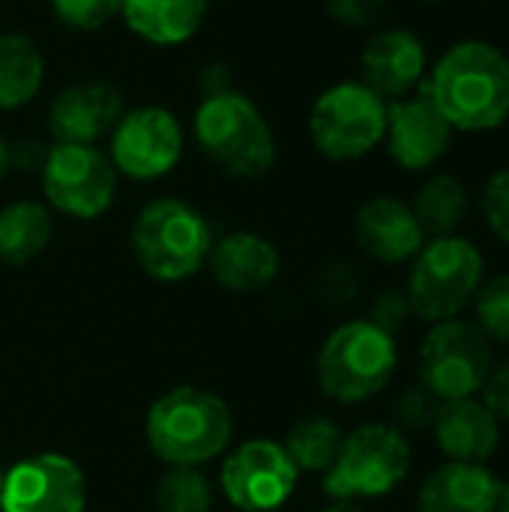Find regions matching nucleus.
<instances>
[{
  "label": "nucleus",
  "instance_id": "8",
  "mask_svg": "<svg viewBox=\"0 0 509 512\" xmlns=\"http://www.w3.org/2000/svg\"><path fill=\"white\" fill-rule=\"evenodd\" d=\"M387 132V102L363 81L327 87L309 111V138L333 162L369 156Z\"/></svg>",
  "mask_w": 509,
  "mask_h": 512
},
{
  "label": "nucleus",
  "instance_id": "9",
  "mask_svg": "<svg viewBox=\"0 0 509 512\" xmlns=\"http://www.w3.org/2000/svg\"><path fill=\"white\" fill-rule=\"evenodd\" d=\"M417 366L420 384H426L441 402L468 399L483 393L495 369V351L483 330L459 315L429 327Z\"/></svg>",
  "mask_w": 509,
  "mask_h": 512
},
{
  "label": "nucleus",
  "instance_id": "5",
  "mask_svg": "<svg viewBox=\"0 0 509 512\" xmlns=\"http://www.w3.org/2000/svg\"><path fill=\"white\" fill-rule=\"evenodd\" d=\"M213 249L210 222L183 198H156L141 207L132 225V252L138 267L159 282L195 276Z\"/></svg>",
  "mask_w": 509,
  "mask_h": 512
},
{
  "label": "nucleus",
  "instance_id": "10",
  "mask_svg": "<svg viewBox=\"0 0 509 512\" xmlns=\"http://www.w3.org/2000/svg\"><path fill=\"white\" fill-rule=\"evenodd\" d=\"M42 195L69 219H99L117 195V171L96 144H51L39 168Z\"/></svg>",
  "mask_w": 509,
  "mask_h": 512
},
{
  "label": "nucleus",
  "instance_id": "24",
  "mask_svg": "<svg viewBox=\"0 0 509 512\" xmlns=\"http://www.w3.org/2000/svg\"><path fill=\"white\" fill-rule=\"evenodd\" d=\"M411 210L426 237H450L459 234V228L465 225L471 213V198L459 177L435 174L417 189Z\"/></svg>",
  "mask_w": 509,
  "mask_h": 512
},
{
  "label": "nucleus",
  "instance_id": "7",
  "mask_svg": "<svg viewBox=\"0 0 509 512\" xmlns=\"http://www.w3.org/2000/svg\"><path fill=\"white\" fill-rule=\"evenodd\" d=\"M411 441L393 423H366L345 435L342 450L324 474L333 501H375L396 492L411 474Z\"/></svg>",
  "mask_w": 509,
  "mask_h": 512
},
{
  "label": "nucleus",
  "instance_id": "32",
  "mask_svg": "<svg viewBox=\"0 0 509 512\" xmlns=\"http://www.w3.org/2000/svg\"><path fill=\"white\" fill-rule=\"evenodd\" d=\"M327 9L336 21L348 27H369L384 18L387 3L384 0H327Z\"/></svg>",
  "mask_w": 509,
  "mask_h": 512
},
{
  "label": "nucleus",
  "instance_id": "14",
  "mask_svg": "<svg viewBox=\"0 0 509 512\" xmlns=\"http://www.w3.org/2000/svg\"><path fill=\"white\" fill-rule=\"evenodd\" d=\"M453 135H456V129L438 111L426 84H420L411 96L387 102L384 141L399 168L429 171L432 165H438L447 156Z\"/></svg>",
  "mask_w": 509,
  "mask_h": 512
},
{
  "label": "nucleus",
  "instance_id": "23",
  "mask_svg": "<svg viewBox=\"0 0 509 512\" xmlns=\"http://www.w3.org/2000/svg\"><path fill=\"white\" fill-rule=\"evenodd\" d=\"M51 210L39 201H12L0 207V264L21 267L51 243Z\"/></svg>",
  "mask_w": 509,
  "mask_h": 512
},
{
  "label": "nucleus",
  "instance_id": "15",
  "mask_svg": "<svg viewBox=\"0 0 509 512\" xmlns=\"http://www.w3.org/2000/svg\"><path fill=\"white\" fill-rule=\"evenodd\" d=\"M123 93L108 81L63 87L48 108V132L57 144H96L123 117Z\"/></svg>",
  "mask_w": 509,
  "mask_h": 512
},
{
  "label": "nucleus",
  "instance_id": "37",
  "mask_svg": "<svg viewBox=\"0 0 509 512\" xmlns=\"http://www.w3.org/2000/svg\"><path fill=\"white\" fill-rule=\"evenodd\" d=\"M3 477H6V471L0 468V495H3Z\"/></svg>",
  "mask_w": 509,
  "mask_h": 512
},
{
  "label": "nucleus",
  "instance_id": "25",
  "mask_svg": "<svg viewBox=\"0 0 509 512\" xmlns=\"http://www.w3.org/2000/svg\"><path fill=\"white\" fill-rule=\"evenodd\" d=\"M345 432L330 417H303L291 426L282 447L300 474H327L342 450Z\"/></svg>",
  "mask_w": 509,
  "mask_h": 512
},
{
  "label": "nucleus",
  "instance_id": "11",
  "mask_svg": "<svg viewBox=\"0 0 509 512\" xmlns=\"http://www.w3.org/2000/svg\"><path fill=\"white\" fill-rule=\"evenodd\" d=\"M183 141V126L174 111L162 105H138L123 111L111 129L108 159L117 174L138 183H153L177 168Z\"/></svg>",
  "mask_w": 509,
  "mask_h": 512
},
{
  "label": "nucleus",
  "instance_id": "17",
  "mask_svg": "<svg viewBox=\"0 0 509 512\" xmlns=\"http://www.w3.org/2000/svg\"><path fill=\"white\" fill-rule=\"evenodd\" d=\"M354 237L360 249L381 264H405L423 249L426 234L411 204L381 195L366 201L354 216Z\"/></svg>",
  "mask_w": 509,
  "mask_h": 512
},
{
  "label": "nucleus",
  "instance_id": "19",
  "mask_svg": "<svg viewBox=\"0 0 509 512\" xmlns=\"http://www.w3.org/2000/svg\"><path fill=\"white\" fill-rule=\"evenodd\" d=\"M501 477L489 465L444 462L426 474L417 510L420 512H495Z\"/></svg>",
  "mask_w": 509,
  "mask_h": 512
},
{
  "label": "nucleus",
  "instance_id": "12",
  "mask_svg": "<svg viewBox=\"0 0 509 512\" xmlns=\"http://www.w3.org/2000/svg\"><path fill=\"white\" fill-rule=\"evenodd\" d=\"M300 471L288 450L270 438H252L240 444L222 465L219 483L231 507L240 512L282 510L294 495Z\"/></svg>",
  "mask_w": 509,
  "mask_h": 512
},
{
  "label": "nucleus",
  "instance_id": "6",
  "mask_svg": "<svg viewBox=\"0 0 509 512\" xmlns=\"http://www.w3.org/2000/svg\"><path fill=\"white\" fill-rule=\"evenodd\" d=\"M486 273V261L477 243L468 237H432L414 255L405 297L414 318L426 324L459 318L477 297Z\"/></svg>",
  "mask_w": 509,
  "mask_h": 512
},
{
  "label": "nucleus",
  "instance_id": "18",
  "mask_svg": "<svg viewBox=\"0 0 509 512\" xmlns=\"http://www.w3.org/2000/svg\"><path fill=\"white\" fill-rule=\"evenodd\" d=\"M432 435L447 462L486 465L501 447V420L480 396L450 399L441 402Z\"/></svg>",
  "mask_w": 509,
  "mask_h": 512
},
{
  "label": "nucleus",
  "instance_id": "26",
  "mask_svg": "<svg viewBox=\"0 0 509 512\" xmlns=\"http://www.w3.org/2000/svg\"><path fill=\"white\" fill-rule=\"evenodd\" d=\"M213 489L198 468H171L156 489L159 512H210Z\"/></svg>",
  "mask_w": 509,
  "mask_h": 512
},
{
  "label": "nucleus",
  "instance_id": "16",
  "mask_svg": "<svg viewBox=\"0 0 509 512\" xmlns=\"http://www.w3.org/2000/svg\"><path fill=\"white\" fill-rule=\"evenodd\" d=\"M363 84L372 87L384 102L411 96L426 78V48L417 33L405 27L378 30L360 57Z\"/></svg>",
  "mask_w": 509,
  "mask_h": 512
},
{
  "label": "nucleus",
  "instance_id": "31",
  "mask_svg": "<svg viewBox=\"0 0 509 512\" xmlns=\"http://www.w3.org/2000/svg\"><path fill=\"white\" fill-rule=\"evenodd\" d=\"M411 303L405 297V291H384L375 303H372V312H369V321L378 324L381 330H387L390 336H396L408 318H411Z\"/></svg>",
  "mask_w": 509,
  "mask_h": 512
},
{
  "label": "nucleus",
  "instance_id": "35",
  "mask_svg": "<svg viewBox=\"0 0 509 512\" xmlns=\"http://www.w3.org/2000/svg\"><path fill=\"white\" fill-rule=\"evenodd\" d=\"M6 171H9V144H6V138L0 135V180H3Z\"/></svg>",
  "mask_w": 509,
  "mask_h": 512
},
{
  "label": "nucleus",
  "instance_id": "1",
  "mask_svg": "<svg viewBox=\"0 0 509 512\" xmlns=\"http://www.w3.org/2000/svg\"><path fill=\"white\" fill-rule=\"evenodd\" d=\"M423 84L456 132H492L509 120V57L486 39L456 42Z\"/></svg>",
  "mask_w": 509,
  "mask_h": 512
},
{
  "label": "nucleus",
  "instance_id": "33",
  "mask_svg": "<svg viewBox=\"0 0 509 512\" xmlns=\"http://www.w3.org/2000/svg\"><path fill=\"white\" fill-rule=\"evenodd\" d=\"M483 402L495 411L501 423H509V360H504L498 369H492L483 387Z\"/></svg>",
  "mask_w": 509,
  "mask_h": 512
},
{
  "label": "nucleus",
  "instance_id": "3",
  "mask_svg": "<svg viewBox=\"0 0 509 512\" xmlns=\"http://www.w3.org/2000/svg\"><path fill=\"white\" fill-rule=\"evenodd\" d=\"M195 141L228 177L258 180L276 162V138L261 108L237 90L210 93L195 108Z\"/></svg>",
  "mask_w": 509,
  "mask_h": 512
},
{
  "label": "nucleus",
  "instance_id": "13",
  "mask_svg": "<svg viewBox=\"0 0 509 512\" xmlns=\"http://www.w3.org/2000/svg\"><path fill=\"white\" fill-rule=\"evenodd\" d=\"M84 507V474L60 453L27 456L3 477L0 512H84Z\"/></svg>",
  "mask_w": 509,
  "mask_h": 512
},
{
  "label": "nucleus",
  "instance_id": "38",
  "mask_svg": "<svg viewBox=\"0 0 509 512\" xmlns=\"http://www.w3.org/2000/svg\"><path fill=\"white\" fill-rule=\"evenodd\" d=\"M273 512H282V510H273Z\"/></svg>",
  "mask_w": 509,
  "mask_h": 512
},
{
  "label": "nucleus",
  "instance_id": "4",
  "mask_svg": "<svg viewBox=\"0 0 509 512\" xmlns=\"http://www.w3.org/2000/svg\"><path fill=\"white\" fill-rule=\"evenodd\" d=\"M396 366V336H390L369 318H360L336 327L324 339L315 372L324 396L342 405H360L375 399L393 381Z\"/></svg>",
  "mask_w": 509,
  "mask_h": 512
},
{
  "label": "nucleus",
  "instance_id": "20",
  "mask_svg": "<svg viewBox=\"0 0 509 512\" xmlns=\"http://www.w3.org/2000/svg\"><path fill=\"white\" fill-rule=\"evenodd\" d=\"M207 264L213 279L234 294H255L276 282L282 270L279 249L255 231H234L213 240Z\"/></svg>",
  "mask_w": 509,
  "mask_h": 512
},
{
  "label": "nucleus",
  "instance_id": "30",
  "mask_svg": "<svg viewBox=\"0 0 509 512\" xmlns=\"http://www.w3.org/2000/svg\"><path fill=\"white\" fill-rule=\"evenodd\" d=\"M480 213L489 231L509 246V168L486 180L480 195Z\"/></svg>",
  "mask_w": 509,
  "mask_h": 512
},
{
  "label": "nucleus",
  "instance_id": "21",
  "mask_svg": "<svg viewBox=\"0 0 509 512\" xmlns=\"http://www.w3.org/2000/svg\"><path fill=\"white\" fill-rule=\"evenodd\" d=\"M210 0H123L120 15L126 27L156 48H174L189 42L204 18Z\"/></svg>",
  "mask_w": 509,
  "mask_h": 512
},
{
  "label": "nucleus",
  "instance_id": "36",
  "mask_svg": "<svg viewBox=\"0 0 509 512\" xmlns=\"http://www.w3.org/2000/svg\"><path fill=\"white\" fill-rule=\"evenodd\" d=\"M495 512H509V483H501V495H498Z\"/></svg>",
  "mask_w": 509,
  "mask_h": 512
},
{
  "label": "nucleus",
  "instance_id": "27",
  "mask_svg": "<svg viewBox=\"0 0 509 512\" xmlns=\"http://www.w3.org/2000/svg\"><path fill=\"white\" fill-rule=\"evenodd\" d=\"M474 324L492 345H509V273L483 282L474 297Z\"/></svg>",
  "mask_w": 509,
  "mask_h": 512
},
{
  "label": "nucleus",
  "instance_id": "2",
  "mask_svg": "<svg viewBox=\"0 0 509 512\" xmlns=\"http://www.w3.org/2000/svg\"><path fill=\"white\" fill-rule=\"evenodd\" d=\"M234 438L228 405L201 387H174L147 411V444L168 468H198L219 459Z\"/></svg>",
  "mask_w": 509,
  "mask_h": 512
},
{
  "label": "nucleus",
  "instance_id": "29",
  "mask_svg": "<svg viewBox=\"0 0 509 512\" xmlns=\"http://www.w3.org/2000/svg\"><path fill=\"white\" fill-rule=\"evenodd\" d=\"M123 0H51L57 21L69 30H99L120 15Z\"/></svg>",
  "mask_w": 509,
  "mask_h": 512
},
{
  "label": "nucleus",
  "instance_id": "22",
  "mask_svg": "<svg viewBox=\"0 0 509 512\" xmlns=\"http://www.w3.org/2000/svg\"><path fill=\"white\" fill-rule=\"evenodd\" d=\"M45 84V57L24 33H0V111H18Z\"/></svg>",
  "mask_w": 509,
  "mask_h": 512
},
{
  "label": "nucleus",
  "instance_id": "34",
  "mask_svg": "<svg viewBox=\"0 0 509 512\" xmlns=\"http://www.w3.org/2000/svg\"><path fill=\"white\" fill-rule=\"evenodd\" d=\"M321 512H363V507H357V504H351V501H336V504L324 507Z\"/></svg>",
  "mask_w": 509,
  "mask_h": 512
},
{
  "label": "nucleus",
  "instance_id": "28",
  "mask_svg": "<svg viewBox=\"0 0 509 512\" xmlns=\"http://www.w3.org/2000/svg\"><path fill=\"white\" fill-rule=\"evenodd\" d=\"M441 411V399L426 387V384H408L396 402H393V417L399 429H408V432H426L435 426V417Z\"/></svg>",
  "mask_w": 509,
  "mask_h": 512
}]
</instances>
